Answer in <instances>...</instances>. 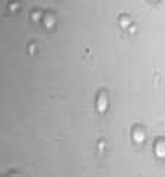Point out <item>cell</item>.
Listing matches in <instances>:
<instances>
[{"label":"cell","mask_w":165,"mask_h":177,"mask_svg":"<svg viewBox=\"0 0 165 177\" xmlns=\"http://www.w3.org/2000/svg\"><path fill=\"white\" fill-rule=\"evenodd\" d=\"M156 155L158 157H165V144H158L156 145Z\"/></svg>","instance_id":"1"},{"label":"cell","mask_w":165,"mask_h":177,"mask_svg":"<svg viewBox=\"0 0 165 177\" xmlns=\"http://www.w3.org/2000/svg\"><path fill=\"white\" fill-rule=\"evenodd\" d=\"M133 138H134L136 142H143V141H145V135H143V132H140V130H136V132H134Z\"/></svg>","instance_id":"2"},{"label":"cell","mask_w":165,"mask_h":177,"mask_svg":"<svg viewBox=\"0 0 165 177\" xmlns=\"http://www.w3.org/2000/svg\"><path fill=\"white\" fill-rule=\"evenodd\" d=\"M105 105H107V100H105V97L102 95V97L100 98V104H98L100 111H104V110H105Z\"/></svg>","instance_id":"3"},{"label":"cell","mask_w":165,"mask_h":177,"mask_svg":"<svg viewBox=\"0 0 165 177\" xmlns=\"http://www.w3.org/2000/svg\"><path fill=\"white\" fill-rule=\"evenodd\" d=\"M53 24H54V21L51 19V16H50V19H47V21H45V25H47V27H51Z\"/></svg>","instance_id":"4"},{"label":"cell","mask_w":165,"mask_h":177,"mask_svg":"<svg viewBox=\"0 0 165 177\" xmlns=\"http://www.w3.org/2000/svg\"><path fill=\"white\" fill-rule=\"evenodd\" d=\"M121 25H123V27L129 25V19H127V18H123V19H121Z\"/></svg>","instance_id":"5"}]
</instances>
